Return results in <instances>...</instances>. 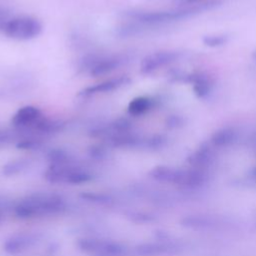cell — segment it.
<instances>
[{"mask_svg":"<svg viewBox=\"0 0 256 256\" xmlns=\"http://www.w3.org/2000/svg\"><path fill=\"white\" fill-rule=\"evenodd\" d=\"M212 6V3H203L193 7H186L175 10H166V11H130L126 15L137 22H140L145 25H158L167 22H172L176 20H181L188 18L204 9H207Z\"/></svg>","mask_w":256,"mask_h":256,"instance_id":"6da1fadb","label":"cell"},{"mask_svg":"<svg viewBox=\"0 0 256 256\" xmlns=\"http://www.w3.org/2000/svg\"><path fill=\"white\" fill-rule=\"evenodd\" d=\"M1 28L7 37L15 40H30L42 32L40 21L30 16H19L7 20Z\"/></svg>","mask_w":256,"mask_h":256,"instance_id":"7a4b0ae2","label":"cell"},{"mask_svg":"<svg viewBox=\"0 0 256 256\" xmlns=\"http://www.w3.org/2000/svg\"><path fill=\"white\" fill-rule=\"evenodd\" d=\"M127 61L124 55H100L90 56L84 60V64L89 70L91 76L98 77L109 74Z\"/></svg>","mask_w":256,"mask_h":256,"instance_id":"3957f363","label":"cell"},{"mask_svg":"<svg viewBox=\"0 0 256 256\" xmlns=\"http://www.w3.org/2000/svg\"><path fill=\"white\" fill-rule=\"evenodd\" d=\"M78 246L81 250L102 256H120L124 253V247L119 243L95 238H84L79 240Z\"/></svg>","mask_w":256,"mask_h":256,"instance_id":"277c9868","label":"cell"},{"mask_svg":"<svg viewBox=\"0 0 256 256\" xmlns=\"http://www.w3.org/2000/svg\"><path fill=\"white\" fill-rule=\"evenodd\" d=\"M180 57V53L176 51H158L144 57L140 64L142 74H151L158 69L167 66Z\"/></svg>","mask_w":256,"mask_h":256,"instance_id":"5b68a950","label":"cell"},{"mask_svg":"<svg viewBox=\"0 0 256 256\" xmlns=\"http://www.w3.org/2000/svg\"><path fill=\"white\" fill-rule=\"evenodd\" d=\"M43 117L41 110L33 105L21 107L12 117V125L20 132H29Z\"/></svg>","mask_w":256,"mask_h":256,"instance_id":"8992f818","label":"cell"},{"mask_svg":"<svg viewBox=\"0 0 256 256\" xmlns=\"http://www.w3.org/2000/svg\"><path fill=\"white\" fill-rule=\"evenodd\" d=\"M129 82H130V78L126 75L113 77V78L104 80L102 82H99L97 84H94V85L84 88L83 90H81L79 92L78 95L82 96V97H91L94 95L111 92V91L119 89L122 86L127 85Z\"/></svg>","mask_w":256,"mask_h":256,"instance_id":"52a82bcc","label":"cell"},{"mask_svg":"<svg viewBox=\"0 0 256 256\" xmlns=\"http://www.w3.org/2000/svg\"><path fill=\"white\" fill-rule=\"evenodd\" d=\"M211 146L212 144L208 143H203L200 145V147L188 157V163L193 168L204 170L214 160V151Z\"/></svg>","mask_w":256,"mask_h":256,"instance_id":"ba28073f","label":"cell"},{"mask_svg":"<svg viewBox=\"0 0 256 256\" xmlns=\"http://www.w3.org/2000/svg\"><path fill=\"white\" fill-rule=\"evenodd\" d=\"M238 133L233 127H223L218 130H216L211 138H210V143L214 147L222 148V147H227L232 145L236 139H237Z\"/></svg>","mask_w":256,"mask_h":256,"instance_id":"9c48e42d","label":"cell"},{"mask_svg":"<svg viewBox=\"0 0 256 256\" xmlns=\"http://www.w3.org/2000/svg\"><path fill=\"white\" fill-rule=\"evenodd\" d=\"M150 175L157 181L178 184L181 170L174 169L167 166H157L150 171Z\"/></svg>","mask_w":256,"mask_h":256,"instance_id":"30bf717a","label":"cell"},{"mask_svg":"<svg viewBox=\"0 0 256 256\" xmlns=\"http://www.w3.org/2000/svg\"><path fill=\"white\" fill-rule=\"evenodd\" d=\"M34 239L29 235H16L8 239L4 244V250L10 254L20 253L32 245Z\"/></svg>","mask_w":256,"mask_h":256,"instance_id":"8fae6325","label":"cell"},{"mask_svg":"<svg viewBox=\"0 0 256 256\" xmlns=\"http://www.w3.org/2000/svg\"><path fill=\"white\" fill-rule=\"evenodd\" d=\"M154 107V100L150 97L140 96L132 99L129 104L127 111L132 116H140L150 111Z\"/></svg>","mask_w":256,"mask_h":256,"instance_id":"7c38bea8","label":"cell"},{"mask_svg":"<svg viewBox=\"0 0 256 256\" xmlns=\"http://www.w3.org/2000/svg\"><path fill=\"white\" fill-rule=\"evenodd\" d=\"M170 248L165 245L158 244V243H145L139 245L136 248V251L141 256H157L167 252Z\"/></svg>","mask_w":256,"mask_h":256,"instance_id":"4fadbf2b","label":"cell"},{"mask_svg":"<svg viewBox=\"0 0 256 256\" xmlns=\"http://www.w3.org/2000/svg\"><path fill=\"white\" fill-rule=\"evenodd\" d=\"M183 225L191 227V228H198V229H204L209 228L214 225V221L211 218L200 216V215H194V216H188L185 219H183Z\"/></svg>","mask_w":256,"mask_h":256,"instance_id":"5bb4252c","label":"cell"},{"mask_svg":"<svg viewBox=\"0 0 256 256\" xmlns=\"http://www.w3.org/2000/svg\"><path fill=\"white\" fill-rule=\"evenodd\" d=\"M47 157L51 162V165H65L69 162V155L61 149L51 150Z\"/></svg>","mask_w":256,"mask_h":256,"instance_id":"9a60e30c","label":"cell"},{"mask_svg":"<svg viewBox=\"0 0 256 256\" xmlns=\"http://www.w3.org/2000/svg\"><path fill=\"white\" fill-rule=\"evenodd\" d=\"M202 41L208 47H220L228 41V36L224 34H211L204 36Z\"/></svg>","mask_w":256,"mask_h":256,"instance_id":"2e32d148","label":"cell"},{"mask_svg":"<svg viewBox=\"0 0 256 256\" xmlns=\"http://www.w3.org/2000/svg\"><path fill=\"white\" fill-rule=\"evenodd\" d=\"M41 146V140L37 137L33 136H27L21 140H19L17 147L19 149H25V150H33L38 149Z\"/></svg>","mask_w":256,"mask_h":256,"instance_id":"e0dca14e","label":"cell"},{"mask_svg":"<svg viewBox=\"0 0 256 256\" xmlns=\"http://www.w3.org/2000/svg\"><path fill=\"white\" fill-rule=\"evenodd\" d=\"M27 165V161L25 160H14L11 161L9 163H7L4 167H3V173L7 174V175H12V174H16L18 172H20L21 170H23Z\"/></svg>","mask_w":256,"mask_h":256,"instance_id":"ac0fdd59","label":"cell"},{"mask_svg":"<svg viewBox=\"0 0 256 256\" xmlns=\"http://www.w3.org/2000/svg\"><path fill=\"white\" fill-rule=\"evenodd\" d=\"M166 143V138L162 135H153L145 140V146L151 149H159Z\"/></svg>","mask_w":256,"mask_h":256,"instance_id":"d6986e66","label":"cell"},{"mask_svg":"<svg viewBox=\"0 0 256 256\" xmlns=\"http://www.w3.org/2000/svg\"><path fill=\"white\" fill-rule=\"evenodd\" d=\"M184 124V119L179 115H170L165 121V125L169 129H177L182 127Z\"/></svg>","mask_w":256,"mask_h":256,"instance_id":"ffe728a7","label":"cell"},{"mask_svg":"<svg viewBox=\"0 0 256 256\" xmlns=\"http://www.w3.org/2000/svg\"><path fill=\"white\" fill-rule=\"evenodd\" d=\"M18 131H12V130H6V129H0V145L7 144L12 142L17 136Z\"/></svg>","mask_w":256,"mask_h":256,"instance_id":"44dd1931","label":"cell"},{"mask_svg":"<svg viewBox=\"0 0 256 256\" xmlns=\"http://www.w3.org/2000/svg\"><path fill=\"white\" fill-rule=\"evenodd\" d=\"M90 155L91 157H94V158H98V159H101L105 156L106 154V151L104 149V147L102 146H93L90 148Z\"/></svg>","mask_w":256,"mask_h":256,"instance_id":"7402d4cb","label":"cell"},{"mask_svg":"<svg viewBox=\"0 0 256 256\" xmlns=\"http://www.w3.org/2000/svg\"><path fill=\"white\" fill-rule=\"evenodd\" d=\"M181 4H196L203 0H178Z\"/></svg>","mask_w":256,"mask_h":256,"instance_id":"603a6c76","label":"cell"},{"mask_svg":"<svg viewBox=\"0 0 256 256\" xmlns=\"http://www.w3.org/2000/svg\"><path fill=\"white\" fill-rule=\"evenodd\" d=\"M251 144H252L253 148L256 150V132H254L253 135L251 136Z\"/></svg>","mask_w":256,"mask_h":256,"instance_id":"cb8c5ba5","label":"cell"},{"mask_svg":"<svg viewBox=\"0 0 256 256\" xmlns=\"http://www.w3.org/2000/svg\"><path fill=\"white\" fill-rule=\"evenodd\" d=\"M252 57H253L254 61L256 62V50H254V51H253V53H252Z\"/></svg>","mask_w":256,"mask_h":256,"instance_id":"d4e9b609","label":"cell"},{"mask_svg":"<svg viewBox=\"0 0 256 256\" xmlns=\"http://www.w3.org/2000/svg\"><path fill=\"white\" fill-rule=\"evenodd\" d=\"M253 175H254V177H255V179H256V168H255L254 171H253Z\"/></svg>","mask_w":256,"mask_h":256,"instance_id":"484cf974","label":"cell"},{"mask_svg":"<svg viewBox=\"0 0 256 256\" xmlns=\"http://www.w3.org/2000/svg\"><path fill=\"white\" fill-rule=\"evenodd\" d=\"M2 25H3V23H2V20H1V18H0V27H2Z\"/></svg>","mask_w":256,"mask_h":256,"instance_id":"4316f807","label":"cell"}]
</instances>
